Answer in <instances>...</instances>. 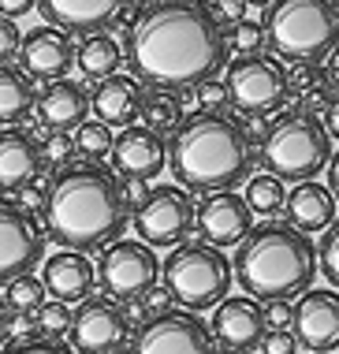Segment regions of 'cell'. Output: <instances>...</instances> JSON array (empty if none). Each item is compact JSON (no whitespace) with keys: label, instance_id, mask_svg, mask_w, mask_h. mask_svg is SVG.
Wrapping results in <instances>:
<instances>
[{"label":"cell","instance_id":"4fadbf2b","mask_svg":"<svg viewBox=\"0 0 339 354\" xmlns=\"http://www.w3.org/2000/svg\"><path fill=\"white\" fill-rule=\"evenodd\" d=\"M127 317L116 299H86L71 313V347L79 354H112L127 343Z\"/></svg>","mask_w":339,"mask_h":354},{"label":"cell","instance_id":"ba28073f","mask_svg":"<svg viewBox=\"0 0 339 354\" xmlns=\"http://www.w3.org/2000/svg\"><path fill=\"white\" fill-rule=\"evenodd\" d=\"M224 90H228V101L239 112H246V116H268V112L284 109V101L291 93L287 68L280 56H268V53L235 56V60H228Z\"/></svg>","mask_w":339,"mask_h":354},{"label":"cell","instance_id":"44dd1931","mask_svg":"<svg viewBox=\"0 0 339 354\" xmlns=\"http://www.w3.org/2000/svg\"><path fill=\"white\" fill-rule=\"evenodd\" d=\"M42 283L45 295H53L56 302H86L97 283V269L93 261L79 250H60L53 257H45L42 265Z\"/></svg>","mask_w":339,"mask_h":354},{"label":"cell","instance_id":"60d3db41","mask_svg":"<svg viewBox=\"0 0 339 354\" xmlns=\"http://www.w3.org/2000/svg\"><path fill=\"white\" fill-rule=\"evenodd\" d=\"M123 317H127V324H145L153 313H149V306H145V299H131L123 306Z\"/></svg>","mask_w":339,"mask_h":354},{"label":"cell","instance_id":"6da1fadb","mask_svg":"<svg viewBox=\"0 0 339 354\" xmlns=\"http://www.w3.org/2000/svg\"><path fill=\"white\" fill-rule=\"evenodd\" d=\"M228 30L205 0H153L127 30V60L138 82L187 93L231 60Z\"/></svg>","mask_w":339,"mask_h":354},{"label":"cell","instance_id":"8d00e7d4","mask_svg":"<svg viewBox=\"0 0 339 354\" xmlns=\"http://www.w3.org/2000/svg\"><path fill=\"white\" fill-rule=\"evenodd\" d=\"M4 354H75V351H67L56 339H23V343H8Z\"/></svg>","mask_w":339,"mask_h":354},{"label":"cell","instance_id":"7dc6e473","mask_svg":"<svg viewBox=\"0 0 339 354\" xmlns=\"http://www.w3.org/2000/svg\"><path fill=\"white\" fill-rule=\"evenodd\" d=\"M242 4H250V8H273V0H242Z\"/></svg>","mask_w":339,"mask_h":354},{"label":"cell","instance_id":"7402d4cb","mask_svg":"<svg viewBox=\"0 0 339 354\" xmlns=\"http://www.w3.org/2000/svg\"><path fill=\"white\" fill-rule=\"evenodd\" d=\"M142 82L134 75H109L93 86L90 109L104 127H131L142 112Z\"/></svg>","mask_w":339,"mask_h":354},{"label":"cell","instance_id":"c3c4849f","mask_svg":"<svg viewBox=\"0 0 339 354\" xmlns=\"http://www.w3.org/2000/svg\"><path fill=\"white\" fill-rule=\"evenodd\" d=\"M112 354H131V351H123V347H120V351H112Z\"/></svg>","mask_w":339,"mask_h":354},{"label":"cell","instance_id":"4316f807","mask_svg":"<svg viewBox=\"0 0 339 354\" xmlns=\"http://www.w3.org/2000/svg\"><path fill=\"white\" fill-rule=\"evenodd\" d=\"M138 120H142V127L153 131V135L172 138L179 131V123H183V93H172V90L145 93Z\"/></svg>","mask_w":339,"mask_h":354},{"label":"cell","instance_id":"2e32d148","mask_svg":"<svg viewBox=\"0 0 339 354\" xmlns=\"http://www.w3.org/2000/svg\"><path fill=\"white\" fill-rule=\"evenodd\" d=\"M212 339H220V347L228 351H254L265 339V313H261V302L250 299V295H228L220 306H212V324H209Z\"/></svg>","mask_w":339,"mask_h":354},{"label":"cell","instance_id":"30bf717a","mask_svg":"<svg viewBox=\"0 0 339 354\" xmlns=\"http://www.w3.org/2000/svg\"><path fill=\"white\" fill-rule=\"evenodd\" d=\"M194 205L183 187H153L134 205V232L145 246H183L194 232Z\"/></svg>","mask_w":339,"mask_h":354},{"label":"cell","instance_id":"9c48e42d","mask_svg":"<svg viewBox=\"0 0 339 354\" xmlns=\"http://www.w3.org/2000/svg\"><path fill=\"white\" fill-rule=\"evenodd\" d=\"M97 280H101L104 295L116 302H131L149 295L161 280V261L153 246L142 239H116L112 246L101 250V265H97Z\"/></svg>","mask_w":339,"mask_h":354},{"label":"cell","instance_id":"484cf974","mask_svg":"<svg viewBox=\"0 0 339 354\" xmlns=\"http://www.w3.org/2000/svg\"><path fill=\"white\" fill-rule=\"evenodd\" d=\"M34 82L23 68L0 64V123H19L34 112Z\"/></svg>","mask_w":339,"mask_h":354},{"label":"cell","instance_id":"e575fe53","mask_svg":"<svg viewBox=\"0 0 339 354\" xmlns=\"http://www.w3.org/2000/svg\"><path fill=\"white\" fill-rule=\"evenodd\" d=\"M261 313H265V328L268 332H287L291 324H295V306H291V299L261 302Z\"/></svg>","mask_w":339,"mask_h":354},{"label":"cell","instance_id":"bcb514c9","mask_svg":"<svg viewBox=\"0 0 339 354\" xmlns=\"http://www.w3.org/2000/svg\"><path fill=\"white\" fill-rule=\"evenodd\" d=\"M8 336V306H4V299H0V339Z\"/></svg>","mask_w":339,"mask_h":354},{"label":"cell","instance_id":"f1b7e54d","mask_svg":"<svg viewBox=\"0 0 339 354\" xmlns=\"http://www.w3.org/2000/svg\"><path fill=\"white\" fill-rule=\"evenodd\" d=\"M112 138H116L112 127H104L101 120H86V123L75 127V142H71V146L79 149L82 160H97V165H101V160L112 153Z\"/></svg>","mask_w":339,"mask_h":354},{"label":"cell","instance_id":"603a6c76","mask_svg":"<svg viewBox=\"0 0 339 354\" xmlns=\"http://www.w3.org/2000/svg\"><path fill=\"white\" fill-rule=\"evenodd\" d=\"M37 4L48 26H60L64 34H101L123 12V0H37Z\"/></svg>","mask_w":339,"mask_h":354},{"label":"cell","instance_id":"f35d334b","mask_svg":"<svg viewBox=\"0 0 339 354\" xmlns=\"http://www.w3.org/2000/svg\"><path fill=\"white\" fill-rule=\"evenodd\" d=\"M261 354H298V339L295 332H265V339H261Z\"/></svg>","mask_w":339,"mask_h":354},{"label":"cell","instance_id":"7bdbcfd3","mask_svg":"<svg viewBox=\"0 0 339 354\" xmlns=\"http://www.w3.org/2000/svg\"><path fill=\"white\" fill-rule=\"evenodd\" d=\"M324 131H328V138H339V93L332 101H328V109H324Z\"/></svg>","mask_w":339,"mask_h":354},{"label":"cell","instance_id":"f546056e","mask_svg":"<svg viewBox=\"0 0 339 354\" xmlns=\"http://www.w3.org/2000/svg\"><path fill=\"white\" fill-rule=\"evenodd\" d=\"M8 291H4V306L12 313H19V317H30V313L37 310V306L45 302V283L37 280V276H19V280L12 283H4Z\"/></svg>","mask_w":339,"mask_h":354},{"label":"cell","instance_id":"836d02e7","mask_svg":"<svg viewBox=\"0 0 339 354\" xmlns=\"http://www.w3.org/2000/svg\"><path fill=\"white\" fill-rule=\"evenodd\" d=\"M324 82H328V75L317 68V64H291L287 68V90L298 93V97L309 93L313 86H324Z\"/></svg>","mask_w":339,"mask_h":354},{"label":"cell","instance_id":"5b68a950","mask_svg":"<svg viewBox=\"0 0 339 354\" xmlns=\"http://www.w3.org/2000/svg\"><path fill=\"white\" fill-rule=\"evenodd\" d=\"M265 37L291 64H321L339 45V0H273Z\"/></svg>","mask_w":339,"mask_h":354},{"label":"cell","instance_id":"d590c367","mask_svg":"<svg viewBox=\"0 0 339 354\" xmlns=\"http://www.w3.org/2000/svg\"><path fill=\"white\" fill-rule=\"evenodd\" d=\"M19 45H23V34H19L15 19L0 15V64H12L19 56Z\"/></svg>","mask_w":339,"mask_h":354},{"label":"cell","instance_id":"7a4b0ae2","mask_svg":"<svg viewBox=\"0 0 339 354\" xmlns=\"http://www.w3.org/2000/svg\"><path fill=\"white\" fill-rule=\"evenodd\" d=\"M45 227L64 250L90 254L112 246L127 227L120 176L97 160H67L56 168L45 194Z\"/></svg>","mask_w":339,"mask_h":354},{"label":"cell","instance_id":"83f0119b","mask_svg":"<svg viewBox=\"0 0 339 354\" xmlns=\"http://www.w3.org/2000/svg\"><path fill=\"white\" fill-rule=\"evenodd\" d=\"M246 205H250V213H257V216H265V220H276V213L287 205V190L284 183H280L276 176H254L246 183Z\"/></svg>","mask_w":339,"mask_h":354},{"label":"cell","instance_id":"8992f818","mask_svg":"<svg viewBox=\"0 0 339 354\" xmlns=\"http://www.w3.org/2000/svg\"><path fill=\"white\" fill-rule=\"evenodd\" d=\"M332 160V138L324 123L313 112L291 109L276 116L261 135V165L280 183H309L317 171L328 168Z\"/></svg>","mask_w":339,"mask_h":354},{"label":"cell","instance_id":"7c38bea8","mask_svg":"<svg viewBox=\"0 0 339 354\" xmlns=\"http://www.w3.org/2000/svg\"><path fill=\"white\" fill-rule=\"evenodd\" d=\"M45 235L37 220L12 202H0V283L30 276L42 265Z\"/></svg>","mask_w":339,"mask_h":354},{"label":"cell","instance_id":"ac0fdd59","mask_svg":"<svg viewBox=\"0 0 339 354\" xmlns=\"http://www.w3.org/2000/svg\"><path fill=\"white\" fill-rule=\"evenodd\" d=\"M19 60H23V71L30 79H64L75 60V41L60 26H34L19 45Z\"/></svg>","mask_w":339,"mask_h":354},{"label":"cell","instance_id":"277c9868","mask_svg":"<svg viewBox=\"0 0 339 354\" xmlns=\"http://www.w3.org/2000/svg\"><path fill=\"white\" fill-rule=\"evenodd\" d=\"M231 272L250 299L268 302L306 295L321 272V265H317L313 239L306 232L291 227L287 220H261L235 246Z\"/></svg>","mask_w":339,"mask_h":354},{"label":"cell","instance_id":"f6af8a7d","mask_svg":"<svg viewBox=\"0 0 339 354\" xmlns=\"http://www.w3.org/2000/svg\"><path fill=\"white\" fill-rule=\"evenodd\" d=\"M328 79L339 86V45H336L332 53H328Z\"/></svg>","mask_w":339,"mask_h":354},{"label":"cell","instance_id":"52a82bcc","mask_svg":"<svg viewBox=\"0 0 339 354\" xmlns=\"http://www.w3.org/2000/svg\"><path fill=\"white\" fill-rule=\"evenodd\" d=\"M231 261L209 243H183L164 261V291L190 313L220 306L231 291Z\"/></svg>","mask_w":339,"mask_h":354},{"label":"cell","instance_id":"ffe728a7","mask_svg":"<svg viewBox=\"0 0 339 354\" xmlns=\"http://www.w3.org/2000/svg\"><path fill=\"white\" fill-rule=\"evenodd\" d=\"M86 112H90V97H86V90L71 79L45 82V90L34 97V120L42 123L45 131H53V135L75 131L79 123H86Z\"/></svg>","mask_w":339,"mask_h":354},{"label":"cell","instance_id":"ab89813d","mask_svg":"<svg viewBox=\"0 0 339 354\" xmlns=\"http://www.w3.org/2000/svg\"><path fill=\"white\" fill-rule=\"evenodd\" d=\"M67 153H71V138H64V135H53V138H48V146H42V157L53 160V165H60V168L71 160Z\"/></svg>","mask_w":339,"mask_h":354},{"label":"cell","instance_id":"ee69618b","mask_svg":"<svg viewBox=\"0 0 339 354\" xmlns=\"http://www.w3.org/2000/svg\"><path fill=\"white\" fill-rule=\"evenodd\" d=\"M328 190L339 202V153H332V160H328Z\"/></svg>","mask_w":339,"mask_h":354},{"label":"cell","instance_id":"e0dca14e","mask_svg":"<svg viewBox=\"0 0 339 354\" xmlns=\"http://www.w3.org/2000/svg\"><path fill=\"white\" fill-rule=\"evenodd\" d=\"M112 171L123 179H153L168 165V142L142 123H131L112 138Z\"/></svg>","mask_w":339,"mask_h":354},{"label":"cell","instance_id":"cb8c5ba5","mask_svg":"<svg viewBox=\"0 0 339 354\" xmlns=\"http://www.w3.org/2000/svg\"><path fill=\"white\" fill-rule=\"evenodd\" d=\"M284 213H287V224L298 227V232H306V235L309 232H324V227L336 220V198H332L328 187L309 179V183H298L287 194Z\"/></svg>","mask_w":339,"mask_h":354},{"label":"cell","instance_id":"1f68e13d","mask_svg":"<svg viewBox=\"0 0 339 354\" xmlns=\"http://www.w3.org/2000/svg\"><path fill=\"white\" fill-rule=\"evenodd\" d=\"M317 265H321L324 280L332 283V291H339V220L321 232V246H317Z\"/></svg>","mask_w":339,"mask_h":354},{"label":"cell","instance_id":"d6a6232c","mask_svg":"<svg viewBox=\"0 0 339 354\" xmlns=\"http://www.w3.org/2000/svg\"><path fill=\"white\" fill-rule=\"evenodd\" d=\"M228 45H231V49H235L239 56L261 53V45H268V37H265V23H250V19H239V23H231Z\"/></svg>","mask_w":339,"mask_h":354},{"label":"cell","instance_id":"4dcf8cb0","mask_svg":"<svg viewBox=\"0 0 339 354\" xmlns=\"http://www.w3.org/2000/svg\"><path fill=\"white\" fill-rule=\"evenodd\" d=\"M34 324H37V336L60 339V336H67V332H71V306L48 299V302H42V306L34 310Z\"/></svg>","mask_w":339,"mask_h":354},{"label":"cell","instance_id":"d4e9b609","mask_svg":"<svg viewBox=\"0 0 339 354\" xmlns=\"http://www.w3.org/2000/svg\"><path fill=\"white\" fill-rule=\"evenodd\" d=\"M75 64H79V71L86 75V79L101 82L109 79V75H116V68L123 64V49L116 45V37L109 34H86L82 45H75Z\"/></svg>","mask_w":339,"mask_h":354},{"label":"cell","instance_id":"9a60e30c","mask_svg":"<svg viewBox=\"0 0 339 354\" xmlns=\"http://www.w3.org/2000/svg\"><path fill=\"white\" fill-rule=\"evenodd\" d=\"M295 332L298 347L324 354L339 347V291H324V287H309L295 302Z\"/></svg>","mask_w":339,"mask_h":354},{"label":"cell","instance_id":"681fc988","mask_svg":"<svg viewBox=\"0 0 339 354\" xmlns=\"http://www.w3.org/2000/svg\"><path fill=\"white\" fill-rule=\"evenodd\" d=\"M220 354H235V351H228V347H224V351H220Z\"/></svg>","mask_w":339,"mask_h":354},{"label":"cell","instance_id":"74e56055","mask_svg":"<svg viewBox=\"0 0 339 354\" xmlns=\"http://www.w3.org/2000/svg\"><path fill=\"white\" fill-rule=\"evenodd\" d=\"M194 93H198V104H201V112H220V104L228 101V90H224V82H201V86H194Z\"/></svg>","mask_w":339,"mask_h":354},{"label":"cell","instance_id":"3957f363","mask_svg":"<svg viewBox=\"0 0 339 354\" xmlns=\"http://www.w3.org/2000/svg\"><path fill=\"white\" fill-rule=\"evenodd\" d=\"M168 168L179 187L198 194H220L250 183L254 142L242 120L228 112H194L168 138Z\"/></svg>","mask_w":339,"mask_h":354},{"label":"cell","instance_id":"b9f144b4","mask_svg":"<svg viewBox=\"0 0 339 354\" xmlns=\"http://www.w3.org/2000/svg\"><path fill=\"white\" fill-rule=\"evenodd\" d=\"M37 0H0V15L4 19H23L26 12H34Z\"/></svg>","mask_w":339,"mask_h":354},{"label":"cell","instance_id":"5bb4252c","mask_svg":"<svg viewBox=\"0 0 339 354\" xmlns=\"http://www.w3.org/2000/svg\"><path fill=\"white\" fill-rule=\"evenodd\" d=\"M194 227L209 246L224 250V246H239L254 227V213H250L246 198L235 190H220V194H205L194 209Z\"/></svg>","mask_w":339,"mask_h":354},{"label":"cell","instance_id":"d6986e66","mask_svg":"<svg viewBox=\"0 0 339 354\" xmlns=\"http://www.w3.org/2000/svg\"><path fill=\"white\" fill-rule=\"evenodd\" d=\"M45 157H42V142L30 131L4 127L0 131V194H19L42 176Z\"/></svg>","mask_w":339,"mask_h":354},{"label":"cell","instance_id":"8fae6325","mask_svg":"<svg viewBox=\"0 0 339 354\" xmlns=\"http://www.w3.org/2000/svg\"><path fill=\"white\" fill-rule=\"evenodd\" d=\"M131 354H217L212 332L190 310H168L149 317L134 336Z\"/></svg>","mask_w":339,"mask_h":354}]
</instances>
